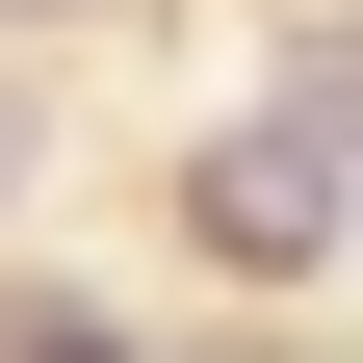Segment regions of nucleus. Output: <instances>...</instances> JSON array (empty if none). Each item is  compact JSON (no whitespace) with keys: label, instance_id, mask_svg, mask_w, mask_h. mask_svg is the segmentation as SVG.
<instances>
[{"label":"nucleus","instance_id":"obj_1","mask_svg":"<svg viewBox=\"0 0 363 363\" xmlns=\"http://www.w3.org/2000/svg\"><path fill=\"white\" fill-rule=\"evenodd\" d=\"M311 234H337V130H234V156H208V259H311Z\"/></svg>","mask_w":363,"mask_h":363}]
</instances>
